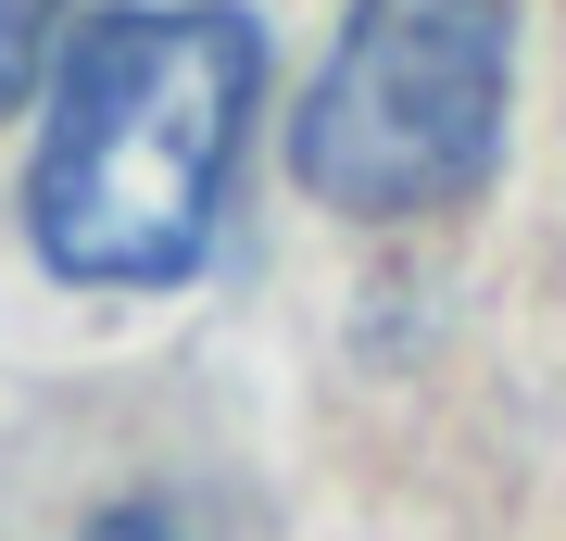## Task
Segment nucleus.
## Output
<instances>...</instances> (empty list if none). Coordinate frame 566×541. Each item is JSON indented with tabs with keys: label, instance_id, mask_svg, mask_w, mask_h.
Here are the masks:
<instances>
[{
	"label": "nucleus",
	"instance_id": "f03ea898",
	"mask_svg": "<svg viewBox=\"0 0 566 541\" xmlns=\"http://www.w3.org/2000/svg\"><path fill=\"white\" fill-rule=\"evenodd\" d=\"M516 101V13L504 0H353L327 76L303 89L290 177L327 215L403 227L491 177Z\"/></svg>",
	"mask_w": 566,
	"mask_h": 541
},
{
	"label": "nucleus",
	"instance_id": "7ed1b4c3",
	"mask_svg": "<svg viewBox=\"0 0 566 541\" xmlns=\"http://www.w3.org/2000/svg\"><path fill=\"white\" fill-rule=\"evenodd\" d=\"M51 25H63V0H0V101H25V76H39V51H51Z\"/></svg>",
	"mask_w": 566,
	"mask_h": 541
},
{
	"label": "nucleus",
	"instance_id": "f257e3e1",
	"mask_svg": "<svg viewBox=\"0 0 566 541\" xmlns=\"http://www.w3.org/2000/svg\"><path fill=\"white\" fill-rule=\"evenodd\" d=\"M264 101V39L240 0H126L76 25L25 164V227L88 290H164L214 252L227 164Z\"/></svg>",
	"mask_w": 566,
	"mask_h": 541
},
{
	"label": "nucleus",
	"instance_id": "20e7f679",
	"mask_svg": "<svg viewBox=\"0 0 566 541\" xmlns=\"http://www.w3.org/2000/svg\"><path fill=\"white\" fill-rule=\"evenodd\" d=\"M76 541H177L164 517H102V529H76Z\"/></svg>",
	"mask_w": 566,
	"mask_h": 541
}]
</instances>
